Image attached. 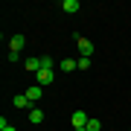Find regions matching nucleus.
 I'll use <instances>...</instances> for the list:
<instances>
[{
	"label": "nucleus",
	"mask_w": 131,
	"mask_h": 131,
	"mask_svg": "<svg viewBox=\"0 0 131 131\" xmlns=\"http://www.w3.org/2000/svg\"><path fill=\"white\" fill-rule=\"evenodd\" d=\"M29 122H32V125H41L44 122V111L41 108H29Z\"/></svg>",
	"instance_id": "6"
},
{
	"label": "nucleus",
	"mask_w": 131,
	"mask_h": 131,
	"mask_svg": "<svg viewBox=\"0 0 131 131\" xmlns=\"http://www.w3.org/2000/svg\"><path fill=\"white\" fill-rule=\"evenodd\" d=\"M90 67V58H79V70H88Z\"/></svg>",
	"instance_id": "14"
},
{
	"label": "nucleus",
	"mask_w": 131,
	"mask_h": 131,
	"mask_svg": "<svg viewBox=\"0 0 131 131\" xmlns=\"http://www.w3.org/2000/svg\"><path fill=\"white\" fill-rule=\"evenodd\" d=\"M9 47H12L9 52H20V50L26 47V35H20V32H18V35H12V38H9Z\"/></svg>",
	"instance_id": "2"
},
{
	"label": "nucleus",
	"mask_w": 131,
	"mask_h": 131,
	"mask_svg": "<svg viewBox=\"0 0 131 131\" xmlns=\"http://www.w3.org/2000/svg\"><path fill=\"white\" fill-rule=\"evenodd\" d=\"M76 131H88V128H76Z\"/></svg>",
	"instance_id": "15"
},
{
	"label": "nucleus",
	"mask_w": 131,
	"mask_h": 131,
	"mask_svg": "<svg viewBox=\"0 0 131 131\" xmlns=\"http://www.w3.org/2000/svg\"><path fill=\"white\" fill-rule=\"evenodd\" d=\"M58 67H61V70H64V73H73L76 67H79V61H73V58H64V61H61Z\"/></svg>",
	"instance_id": "9"
},
{
	"label": "nucleus",
	"mask_w": 131,
	"mask_h": 131,
	"mask_svg": "<svg viewBox=\"0 0 131 131\" xmlns=\"http://www.w3.org/2000/svg\"><path fill=\"white\" fill-rule=\"evenodd\" d=\"M76 47H79V52H82V58H90V56H93V44H90L88 38L76 35Z\"/></svg>",
	"instance_id": "1"
},
{
	"label": "nucleus",
	"mask_w": 131,
	"mask_h": 131,
	"mask_svg": "<svg viewBox=\"0 0 131 131\" xmlns=\"http://www.w3.org/2000/svg\"><path fill=\"white\" fill-rule=\"evenodd\" d=\"M41 96H44V88H41V84H29V90H26V99H29V102H41Z\"/></svg>",
	"instance_id": "5"
},
{
	"label": "nucleus",
	"mask_w": 131,
	"mask_h": 131,
	"mask_svg": "<svg viewBox=\"0 0 131 131\" xmlns=\"http://www.w3.org/2000/svg\"><path fill=\"white\" fill-rule=\"evenodd\" d=\"M38 70H41V58L29 56V58H26V73H38Z\"/></svg>",
	"instance_id": "7"
},
{
	"label": "nucleus",
	"mask_w": 131,
	"mask_h": 131,
	"mask_svg": "<svg viewBox=\"0 0 131 131\" xmlns=\"http://www.w3.org/2000/svg\"><path fill=\"white\" fill-rule=\"evenodd\" d=\"M88 114H84V111H73V117H70V122H73V131L76 128H84V125H88Z\"/></svg>",
	"instance_id": "4"
},
{
	"label": "nucleus",
	"mask_w": 131,
	"mask_h": 131,
	"mask_svg": "<svg viewBox=\"0 0 131 131\" xmlns=\"http://www.w3.org/2000/svg\"><path fill=\"white\" fill-rule=\"evenodd\" d=\"M0 131H15V125H9V122H6V117L0 119Z\"/></svg>",
	"instance_id": "13"
},
{
	"label": "nucleus",
	"mask_w": 131,
	"mask_h": 131,
	"mask_svg": "<svg viewBox=\"0 0 131 131\" xmlns=\"http://www.w3.org/2000/svg\"><path fill=\"white\" fill-rule=\"evenodd\" d=\"M41 67H47V70H52V58H50V56H41Z\"/></svg>",
	"instance_id": "12"
},
{
	"label": "nucleus",
	"mask_w": 131,
	"mask_h": 131,
	"mask_svg": "<svg viewBox=\"0 0 131 131\" xmlns=\"http://www.w3.org/2000/svg\"><path fill=\"white\" fill-rule=\"evenodd\" d=\"M35 82L41 84V88H47V84H52V70H47V67H41V70L35 73Z\"/></svg>",
	"instance_id": "3"
},
{
	"label": "nucleus",
	"mask_w": 131,
	"mask_h": 131,
	"mask_svg": "<svg viewBox=\"0 0 131 131\" xmlns=\"http://www.w3.org/2000/svg\"><path fill=\"white\" fill-rule=\"evenodd\" d=\"M12 105H15V108H26V105H32V102L26 99V93H18V96L12 99Z\"/></svg>",
	"instance_id": "10"
},
{
	"label": "nucleus",
	"mask_w": 131,
	"mask_h": 131,
	"mask_svg": "<svg viewBox=\"0 0 131 131\" xmlns=\"http://www.w3.org/2000/svg\"><path fill=\"white\" fill-rule=\"evenodd\" d=\"M84 128H88V131H99V128H102V122H99V119H88V125H84Z\"/></svg>",
	"instance_id": "11"
},
{
	"label": "nucleus",
	"mask_w": 131,
	"mask_h": 131,
	"mask_svg": "<svg viewBox=\"0 0 131 131\" xmlns=\"http://www.w3.org/2000/svg\"><path fill=\"white\" fill-rule=\"evenodd\" d=\"M61 9H64L67 15H76V12H79V0H64V3H61Z\"/></svg>",
	"instance_id": "8"
}]
</instances>
